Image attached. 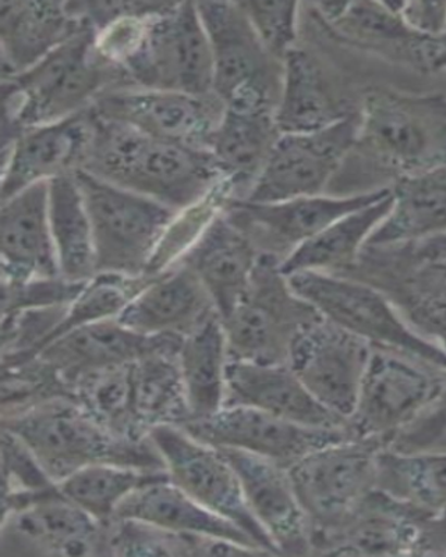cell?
Here are the masks:
<instances>
[{
    "instance_id": "obj_1",
    "label": "cell",
    "mask_w": 446,
    "mask_h": 557,
    "mask_svg": "<svg viewBox=\"0 0 446 557\" xmlns=\"http://www.w3.org/2000/svg\"><path fill=\"white\" fill-rule=\"evenodd\" d=\"M83 171L177 212L195 206L225 181L210 151L147 136L92 109Z\"/></svg>"
},
{
    "instance_id": "obj_2",
    "label": "cell",
    "mask_w": 446,
    "mask_h": 557,
    "mask_svg": "<svg viewBox=\"0 0 446 557\" xmlns=\"http://www.w3.org/2000/svg\"><path fill=\"white\" fill-rule=\"evenodd\" d=\"M133 86L121 67L99 53L87 26L36 66L2 78V141L77 116L113 89Z\"/></svg>"
},
{
    "instance_id": "obj_3",
    "label": "cell",
    "mask_w": 446,
    "mask_h": 557,
    "mask_svg": "<svg viewBox=\"0 0 446 557\" xmlns=\"http://www.w3.org/2000/svg\"><path fill=\"white\" fill-rule=\"evenodd\" d=\"M2 428L18 436L57 482L102 462L166 471L150 437L132 440L116 434L69 396L4 410Z\"/></svg>"
},
{
    "instance_id": "obj_4",
    "label": "cell",
    "mask_w": 446,
    "mask_h": 557,
    "mask_svg": "<svg viewBox=\"0 0 446 557\" xmlns=\"http://www.w3.org/2000/svg\"><path fill=\"white\" fill-rule=\"evenodd\" d=\"M351 153L394 186L446 165V96L367 89Z\"/></svg>"
},
{
    "instance_id": "obj_5",
    "label": "cell",
    "mask_w": 446,
    "mask_h": 557,
    "mask_svg": "<svg viewBox=\"0 0 446 557\" xmlns=\"http://www.w3.org/2000/svg\"><path fill=\"white\" fill-rule=\"evenodd\" d=\"M292 288L324 320L370 343L446 370V351L425 339L380 288L359 278L322 272L287 275Z\"/></svg>"
},
{
    "instance_id": "obj_6",
    "label": "cell",
    "mask_w": 446,
    "mask_h": 557,
    "mask_svg": "<svg viewBox=\"0 0 446 557\" xmlns=\"http://www.w3.org/2000/svg\"><path fill=\"white\" fill-rule=\"evenodd\" d=\"M320 318L292 288L281 261L261 253L246 295L222 320L231 360L287 364L297 337Z\"/></svg>"
},
{
    "instance_id": "obj_7",
    "label": "cell",
    "mask_w": 446,
    "mask_h": 557,
    "mask_svg": "<svg viewBox=\"0 0 446 557\" xmlns=\"http://www.w3.org/2000/svg\"><path fill=\"white\" fill-rule=\"evenodd\" d=\"M76 181L91 221L97 273L147 275L177 211L84 171Z\"/></svg>"
},
{
    "instance_id": "obj_8",
    "label": "cell",
    "mask_w": 446,
    "mask_h": 557,
    "mask_svg": "<svg viewBox=\"0 0 446 557\" xmlns=\"http://www.w3.org/2000/svg\"><path fill=\"white\" fill-rule=\"evenodd\" d=\"M444 371L418 358L373 347L348 421L350 435L393 446L437 399Z\"/></svg>"
},
{
    "instance_id": "obj_9",
    "label": "cell",
    "mask_w": 446,
    "mask_h": 557,
    "mask_svg": "<svg viewBox=\"0 0 446 557\" xmlns=\"http://www.w3.org/2000/svg\"><path fill=\"white\" fill-rule=\"evenodd\" d=\"M214 58V94L225 108L275 111L284 63L257 37L240 2H197Z\"/></svg>"
},
{
    "instance_id": "obj_10",
    "label": "cell",
    "mask_w": 446,
    "mask_h": 557,
    "mask_svg": "<svg viewBox=\"0 0 446 557\" xmlns=\"http://www.w3.org/2000/svg\"><path fill=\"white\" fill-rule=\"evenodd\" d=\"M383 449L376 442L349 436L290 467L292 484L309 520L311 545L344 524L375 490Z\"/></svg>"
},
{
    "instance_id": "obj_11",
    "label": "cell",
    "mask_w": 446,
    "mask_h": 557,
    "mask_svg": "<svg viewBox=\"0 0 446 557\" xmlns=\"http://www.w3.org/2000/svg\"><path fill=\"white\" fill-rule=\"evenodd\" d=\"M312 554L348 556L446 555V511L424 509L375 487Z\"/></svg>"
},
{
    "instance_id": "obj_12",
    "label": "cell",
    "mask_w": 446,
    "mask_h": 557,
    "mask_svg": "<svg viewBox=\"0 0 446 557\" xmlns=\"http://www.w3.org/2000/svg\"><path fill=\"white\" fill-rule=\"evenodd\" d=\"M125 72L136 87L214 94V58L197 2L168 3Z\"/></svg>"
},
{
    "instance_id": "obj_13",
    "label": "cell",
    "mask_w": 446,
    "mask_h": 557,
    "mask_svg": "<svg viewBox=\"0 0 446 557\" xmlns=\"http://www.w3.org/2000/svg\"><path fill=\"white\" fill-rule=\"evenodd\" d=\"M311 16L330 37L420 74H446V33L414 32L394 2H320Z\"/></svg>"
},
{
    "instance_id": "obj_14",
    "label": "cell",
    "mask_w": 446,
    "mask_h": 557,
    "mask_svg": "<svg viewBox=\"0 0 446 557\" xmlns=\"http://www.w3.org/2000/svg\"><path fill=\"white\" fill-rule=\"evenodd\" d=\"M150 440L173 484L212 513L239 527L268 554L280 555L247 506L235 469L218 447L177 425L152 428Z\"/></svg>"
},
{
    "instance_id": "obj_15",
    "label": "cell",
    "mask_w": 446,
    "mask_h": 557,
    "mask_svg": "<svg viewBox=\"0 0 446 557\" xmlns=\"http://www.w3.org/2000/svg\"><path fill=\"white\" fill-rule=\"evenodd\" d=\"M359 112L319 132L282 134L246 201L326 194L356 146Z\"/></svg>"
},
{
    "instance_id": "obj_16",
    "label": "cell",
    "mask_w": 446,
    "mask_h": 557,
    "mask_svg": "<svg viewBox=\"0 0 446 557\" xmlns=\"http://www.w3.org/2000/svg\"><path fill=\"white\" fill-rule=\"evenodd\" d=\"M391 193V187L349 196L292 198L276 202L230 200L225 215L240 228L257 250L275 257L281 263L342 216L370 206Z\"/></svg>"
},
{
    "instance_id": "obj_17",
    "label": "cell",
    "mask_w": 446,
    "mask_h": 557,
    "mask_svg": "<svg viewBox=\"0 0 446 557\" xmlns=\"http://www.w3.org/2000/svg\"><path fill=\"white\" fill-rule=\"evenodd\" d=\"M92 111L162 141L210 151L225 104L215 94L200 97L133 86L106 94Z\"/></svg>"
},
{
    "instance_id": "obj_18",
    "label": "cell",
    "mask_w": 446,
    "mask_h": 557,
    "mask_svg": "<svg viewBox=\"0 0 446 557\" xmlns=\"http://www.w3.org/2000/svg\"><path fill=\"white\" fill-rule=\"evenodd\" d=\"M182 428L208 445L264 457L287 470L310 453L351 436L348 428L306 426L241 405L223 406L214 416Z\"/></svg>"
},
{
    "instance_id": "obj_19",
    "label": "cell",
    "mask_w": 446,
    "mask_h": 557,
    "mask_svg": "<svg viewBox=\"0 0 446 557\" xmlns=\"http://www.w3.org/2000/svg\"><path fill=\"white\" fill-rule=\"evenodd\" d=\"M2 556H107L106 524L61 490L3 510Z\"/></svg>"
},
{
    "instance_id": "obj_20",
    "label": "cell",
    "mask_w": 446,
    "mask_h": 557,
    "mask_svg": "<svg viewBox=\"0 0 446 557\" xmlns=\"http://www.w3.org/2000/svg\"><path fill=\"white\" fill-rule=\"evenodd\" d=\"M373 346L320 318L292 347V370L325 409L349 421Z\"/></svg>"
},
{
    "instance_id": "obj_21",
    "label": "cell",
    "mask_w": 446,
    "mask_h": 557,
    "mask_svg": "<svg viewBox=\"0 0 446 557\" xmlns=\"http://www.w3.org/2000/svg\"><path fill=\"white\" fill-rule=\"evenodd\" d=\"M182 336H144L116 320L88 323L49 343L32 360L45 374L71 387L80 377L140 360L158 351H178ZM16 366V364H14Z\"/></svg>"
},
{
    "instance_id": "obj_22",
    "label": "cell",
    "mask_w": 446,
    "mask_h": 557,
    "mask_svg": "<svg viewBox=\"0 0 446 557\" xmlns=\"http://www.w3.org/2000/svg\"><path fill=\"white\" fill-rule=\"evenodd\" d=\"M91 138V109L2 141V201L38 183L83 171Z\"/></svg>"
},
{
    "instance_id": "obj_23",
    "label": "cell",
    "mask_w": 446,
    "mask_h": 557,
    "mask_svg": "<svg viewBox=\"0 0 446 557\" xmlns=\"http://www.w3.org/2000/svg\"><path fill=\"white\" fill-rule=\"evenodd\" d=\"M239 476L247 506L280 555H312L309 520L289 470L250 453L221 449Z\"/></svg>"
},
{
    "instance_id": "obj_24",
    "label": "cell",
    "mask_w": 446,
    "mask_h": 557,
    "mask_svg": "<svg viewBox=\"0 0 446 557\" xmlns=\"http://www.w3.org/2000/svg\"><path fill=\"white\" fill-rule=\"evenodd\" d=\"M255 407L270 414L312 428L342 430L348 421L325 409L289 364L230 360L226 403Z\"/></svg>"
},
{
    "instance_id": "obj_25",
    "label": "cell",
    "mask_w": 446,
    "mask_h": 557,
    "mask_svg": "<svg viewBox=\"0 0 446 557\" xmlns=\"http://www.w3.org/2000/svg\"><path fill=\"white\" fill-rule=\"evenodd\" d=\"M346 276L380 288L395 306L411 298L445 295L446 235L395 246H366Z\"/></svg>"
},
{
    "instance_id": "obj_26",
    "label": "cell",
    "mask_w": 446,
    "mask_h": 557,
    "mask_svg": "<svg viewBox=\"0 0 446 557\" xmlns=\"http://www.w3.org/2000/svg\"><path fill=\"white\" fill-rule=\"evenodd\" d=\"M216 313L200 278L183 263H176L153 276L128 302L117 321L144 336L183 337Z\"/></svg>"
},
{
    "instance_id": "obj_27",
    "label": "cell",
    "mask_w": 446,
    "mask_h": 557,
    "mask_svg": "<svg viewBox=\"0 0 446 557\" xmlns=\"http://www.w3.org/2000/svg\"><path fill=\"white\" fill-rule=\"evenodd\" d=\"M87 24L71 2H0L2 78L16 76L80 34Z\"/></svg>"
},
{
    "instance_id": "obj_28",
    "label": "cell",
    "mask_w": 446,
    "mask_h": 557,
    "mask_svg": "<svg viewBox=\"0 0 446 557\" xmlns=\"http://www.w3.org/2000/svg\"><path fill=\"white\" fill-rule=\"evenodd\" d=\"M2 282L58 277L51 226L48 183H38L2 201L0 209Z\"/></svg>"
},
{
    "instance_id": "obj_29",
    "label": "cell",
    "mask_w": 446,
    "mask_h": 557,
    "mask_svg": "<svg viewBox=\"0 0 446 557\" xmlns=\"http://www.w3.org/2000/svg\"><path fill=\"white\" fill-rule=\"evenodd\" d=\"M260 256L250 238L222 211L178 263L200 278L225 320L246 295Z\"/></svg>"
},
{
    "instance_id": "obj_30",
    "label": "cell",
    "mask_w": 446,
    "mask_h": 557,
    "mask_svg": "<svg viewBox=\"0 0 446 557\" xmlns=\"http://www.w3.org/2000/svg\"><path fill=\"white\" fill-rule=\"evenodd\" d=\"M355 113L336 92L320 59L297 44L284 62V84L276 109L281 133L319 132Z\"/></svg>"
},
{
    "instance_id": "obj_31",
    "label": "cell",
    "mask_w": 446,
    "mask_h": 557,
    "mask_svg": "<svg viewBox=\"0 0 446 557\" xmlns=\"http://www.w3.org/2000/svg\"><path fill=\"white\" fill-rule=\"evenodd\" d=\"M281 136L275 111L225 108L210 152L231 184L233 200L249 196Z\"/></svg>"
},
{
    "instance_id": "obj_32",
    "label": "cell",
    "mask_w": 446,
    "mask_h": 557,
    "mask_svg": "<svg viewBox=\"0 0 446 557\" xmlns=\"http://www.w3.org/2000/svg\"><path fill=\"white\" fill-rule=\"evenodd\" d=\"M113 519L144 521L175 534L214 536L249 546L262 555H270L239 527L212 513L188 496L173 484L170 476L133 492L119 507Z\"/></svg>"
},
{
    "instance_id": "obj_33",
    "label": "cell",
    "mask_w": 446,
    "mask_h": 557,
    "mask_svg": "<svg viewBox=\"0 0 446 557\" xmlns=\"http://www.w3.org/2000/svg\"><path fill=\"white\" fill-rule=\"evenodd\" d=\"M230 360L225 327L218 313L183 336L177 364L190 411L188 421L214 416L225 406Z\"/></svg>"
},
{
    "instance_id": "obj_34",
    "label": "cell",
    "mask_w": 446,
    "mask_h": 557,
    "mask_svg": "<svg viewBox=\"0 0 446 557\" xmlns=\"http://www.w3.org/2000/svg\"><path fill=\"white\" fill-rule=\"evenodd\" d=\"M393 188L388 196L342 216L319 235L301 244L281 263L285 275L296 272H322L345 275L359 261L367 242L393 208Z\"/></svg>"
},
{
    "instance_id": "obj_35",
    "label": "cell",
    "mask_w": 446,
    "mask_h": 557,
    "mask_svg": "<svg viewBox=\"0 0 446 557\" xmlns=\"http://www.w3.org/2000/svg\"><path fill=\"white\" fill-rule=\"evenodd\" d=\"M394 203L366 246L384 247L446 235V165L396 182Z\"/></svg>"
},
{
    "instance_id": "obj_36",
    "label": "cell",
    "mask_w": 446,
    "mask_h": 557,
    "mask_svg": "<svg viewBox=\"0 0 446 557\" xmlns=\"http://www.w3.org/2000/svg\"><path fill=\"white\" fill-rule=\"evenodd\" d=\"M49 226L61 276L74 283L97 275L96 244L86 202L76 181L69 174L48 182Z\"/></svg>"
},
{
    "instance_id": "obj_37",
    "label": "cell",
    "mask_w": 446,
    "mask_h": 557,
    "mask_svg": "<svg viewBox=\"0 0 446 557\" xmlns=\"http://www.w3.org/2000/svg\"><path fill=\"white\" fill-rule=\"evenodd\" d=\"M132 411L143 436L152 428L190 420L178 371L177 351H158L132 362Z\"/></svg>"
},
{
    "instance_id": "obj_38",
    "label": "cell",
    "mask_w": 446,
    "mask_h": 557,
    "mask_svg": "<svg viewBox=\"0 0 446 557\" xmlns=\"http://www.w3.org/2000/svg\"><path fill=\"white\" fill-rule=\"evenodd\" d=\"M376 487L424 509L446 511V450L409 453L386 447L376 462Z\"/></svg>"
},
{
    "instance_id": "obj_39",
    "label": "cell",
    "mask_w": 446,
    "mask_h": 557,
    "mask_svg": "<svg viewBox=\"0 0 446 557\" xmlns=\"http://www.w3.org/2000/svg\"><path fill=\"white\" fill-rule=\"evenodd\" d=\"M166 471L138 469L121 465H92L58 482L64 497L99 522L116 516L128 496L152 482L168 479Z\"/></svg>"
},
{
    "instance_id": "obj_40",
    "label": "cell",
    "mask_w": 446,
    "mask_h": 557,
    "mask_svg": "<svg viewBox=\"0 0 446 557\" xmlns=\"http://www.w3.org/2000/svg\"><path fill=\"white\" fill-rule=\"evenodd\" d=\"M153 276H127L119 273H97L86 283L83 290L67 308L66 315L45 347L57 341L64 333L76 330L88 323L116 320L128 306V302L152 281Z\"/></svg>"
},
{
    "instance_id": "obj_41",
    "label": "cell",
    "mask_w": 446,
    "mask_h": 557,
    "mask_svg": "<svg viewBox=\"0 0 446 557\" xmlns=\"http://www.w3.org/2000/svg\"><path fill=\"white\" fill-rule=\"evenodd\" d=\"M230 200H233L232 187L223 181L201 201L178 211L157 248L147 275H160L181 262Z\"/></svg>"
},
{
    "instance_id": "obj_42",
    "label": "cell",
    "mask_w": 446,
    "mask_h": 557,
    "mask_svg": "<svg viewBox=\"0 0 446 557\" xmlns=\"http://www.w3.org/2000/svg\"><path fill=\"white\" fill-rule=\"evenodd\" d=\"M3 509L53 494L58 482L48 474L32 449L2 428Z\"/></svg>"
},
{
    "instance_id": "obj_43",
    "label": "cell",
    "mask_w": 446,
    "mask_h": 557,
    "mask_svg": "<svg viewBox=\"0 0 446 557\" xmlns=\"http://www.w3.org/2000/svg\"><path fill=\"white\" fill-rule=\"evenodd\" d=\"M103 524L107 556H190V535L132 519H112Z\"/></svg>"
},
{
    "instance_id": "obj_44",
    "label": "cell",
    "mask_w": 446,
    "mask_h": 557,
    "mask_svg": "<svg viewBox=\"0 0 446 557\" xmlns=\"http://www.w3.org/2000/svg\"><path fill=\"white\" fill-rule=\"evenodd\" d=\"M240 4L267 51L284 63L299 42L301 3L246 0Z\"/></svg>"
},
{
    "instance_id": "obj_45",
    "label": "cell",
    "mask_w": 446,
    "mask_h": 557,
    "mask_svg": "<svg viewBox=\"0 0 446 557\" xmlns=\"http://www.w3.org/2000/svg\"><path fill=\"white\" fill-rule=\"evenodd\" d=\"M86 283H74L62 276L2 282L3 317L39 308L71 306Z\"/></svg>"
},
{
    "instance_id": "obj_46",
    "label": "cell",
    "mask_w": 446,
    "mask_h": 557,
    "mask_svg": "<svg viewBox=\"0 0 446 557\" xmlns=\"http://www.w3.org/2000/svg\"><path fill=\"white\" fill-rule=\"evenodd\" d=\"M391 449L409 453L446 450V370L437 399L413 425L396 437Z\"/></svg>"
},
{
    "instance_id": "obj_47",
    "label": "cell",
    "mask_w": 446,
    "mask_h": 557,
    "mask_svg": "<svg viewBox=\"0 0 446 557\" xmlns=\"http://www.w3.org/2000/svg\"><path fill=\"white\" fill-rule=\"evenodd\" d=\"M395 307L414 331L446 351V293L411 298Z\"/></svg>"
},
{
    "instance_id": "obj_48",
    "label": "cell",
    "mask_w": 446,
    "mask_h": 557,
    "mask_svg": "<svg viewBox=\"0 0 446 557\" xmlns=\"http://www.w3.org/2000/svg\"><path fill=\"white\" fill-rule=\"evenodd\" d=\"M394 7L414 32L428 35L446 33V2H394Z\"/></svg>"
}]
</instances>
